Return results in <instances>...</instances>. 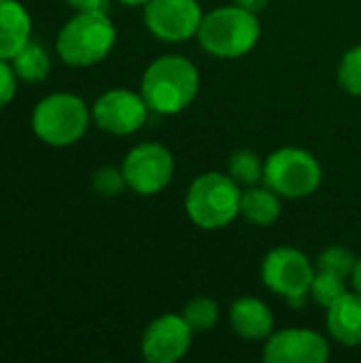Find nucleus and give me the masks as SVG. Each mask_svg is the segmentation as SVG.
Listing matches in <instances>:
<instances>
[{
	"instance_id": "obj_11",
	"label": "nucleus",
	"mask_w": 361,
	"mask_h": 363,
	"mask_svg": "<svg viewBox=\"0 0 361 363\" xmlns=\"http://www.w3.org/2000/svg\"><path fill=\"white\" fill-rule=\"evenodd\" d=\"M194 330L183 315L166 313L149 323L143 334L140 351L149 363H177L183 359L191 347Z\"/></svg>"
},
{
	"instance_id": "obj_24",
	"label": "nucleus",
	"mask_w": 361,
	"mask_h": 363,
	"mask_svg": "<svg viewBox=\"0 0 361 363\" xmlns=\"http://www.w3.org/2000/svg\"><path fill=\"white\" fill-rule=\"evenodd\" d=\"M17 81H19V77L13 70L11 60H0V108L11 104V100L15 98Z\"/></svg>"
},
{
	"instance_id": "obj_4",
	"label": "nucleus",
	"mask_w": 361,
	"mask_h": 363,
	"mask_svg": "<svg viewBox=\"0 0 361 363\" xmlns=\"http://www.w3.org/2000/svg\"><path fill=\"white\" fill-rule=\"evenodd\" d=\"M240 185L223 172L194 179L185 196L187 217L202 230H221L240 215Z\"/></svg>"
},
{
	"instance_id": "obj_7",
	"label": "nucleus",
	"mask_w": 361,
	"mask_h": 363,
	"mask_svg": "<svg viewBox=\"0 0 361 363\" xmlns=\"http://www.w3.org/2000/svg\"><path fill=\"white\" fill-rule=\"evenodd\" d=\"M315 279V268L309 257L294 247L272 249L262 262L264 285L291 304H302Z\"/></svg>"
},
{
	"instance_id": "obj_5",
	"label": "nucleus",
	"mask_w": 361,
	"mask_h": 363,
	"mask_svg": "<svg viewBox=\"0 0 361 363\" xmlns=\"http://www.w3.org/2000/svg\"><path fill=\"white\" fill-rule=\"evenodd\" d=\"M91 111L68 91L45 96L32 113V130L49 147H70L79 143L89 128Z\"/></svg>"
},
{
	"instance_id": "obj_20",
	"label": "nucleus",
	"mask_w": 361,
	"mask_h": 363,
	"mask_svg": "<svg viewBox=\"0 0 361 363\" xmlns=\"http://www.w3.org/2000/svg\"><path fill=\"white\" fill-rule=\"evenodd\" d=\"M345 294H347V285H345L343 277H338L334 272H326V270L315 272V279H313V285H311V296L319 306L330 308Z\"/></svg>"
},
{
	"instance_id": "obj_8",
	"label": "nucleus",
	"mask_w": 361,
	"mask_h": 363,
	"mask_svg": "<svg viewBox=\"0 0 361 363\" xmlns=\"http://www.w3.org/2000/svg\"><path fill=\"white\" fill-rule=\"evenodd\" d=\"M121 170L134 194L155 196L170 185L174 177V157L160 143H143L130 149Z\"/></svg>"
},
{
	"instance_id": "obj_13",
	"label": "nucleus",
	"mask_w": 361,
	"mask_h": 363,
	"mask_svg": "<svg viewBox=\"0 0 361 363\" xmlns=\"http://www.w3.org/2000/svg\"><path fill=\"white\" fill-rule=\"evenodd\" d=\"M230 325L245 340H264L274 332V315L262 300L247 296L232 304Z\"/></svg>"
},
{
	"instance_id": "obj_3",
	"label": "nucleus",
	"mask_w": 361,
	"mask_h": 363,
	"mask_svg": "<svg viewBox=\"0 0 361 363\" xmlns=\"http://www.w3.org/2000/svg\"><path fill=\"white\" fill-rule=\"evenodd\" d=\"M117 30L106 11H83L70 17L57 38L55 51L64 64L87 68L102 62L115 47Z\"/></svg>"
},
{
	"instance_id": "obj_27",
	"label": "nucleus",
	"mask_w": 361,
	"mask_h": 363,
	"mask_svg": "<svg viewBox=\"0 0 361 363\" xmlns=\"http://www.w3.org/2000/svg\"><path fill=\"white\" fill-rule=\"evenodd\" d=\"M351 281H353L355 291L361 294V257L357 259V264H355V270H353V274H351Z\"/></svg>"
},
{
	"instance_id": "obj_17",
	"label": "nucleus",
	"mask_w": 361,
	"mask_h": 363,
	"mask_svg": "<svg viewBox=\"0 0 361 363\" xmlns=\"http://www.w3.org/2000/svg\"><path fill=\"white\" fill-rule=\"evenodd\" d=\"M13 70L17 72L19 81L26 83H40L47 79L49 70H51V57L47 53V49L38 43H34L32 38L19 49V53L11 60Z\"/></svg>"
},
{
	"instance_id": "obj_10",
	"label": "nucleus",
	"mask_w": 361,
	"mask_h": 363,
	"mask_svg": "<svg viewBox=\"0 0 361 363\" xmlns=\"http://www.w3.org/2000/svg\"><path fill=\"white\" fill-rule=\"evenodd\" d=\"M202 17L198 0H149L145 4L147 28L164 43H183L196 36Z\"/></svg>"
},
{
	"instance_id": "obj_19",
	"label": "nucleus",
	"mask_w": 361,
	"mask_h": 363,
	"mask_svg": "<svg viewBox=\"0 0 361 363\" xmlns=\"http://www.w3.org/2000/svg\"><path fill=\"white\" fill-rule=\"evenodd\" d=\"M183 319L187 321V325L194 330V334L198 332H209L217 325L219 321V306L215 304V300L206 298V296H200V298H194L185 304L183 308Z\"/></svg>"
},
{
	"instance_id": "obj_2",
	"label": "nucleus",
	"mask_w": 361,
	"mask_h": 363,
	"mask_svg": "<svg viewBox=\"0 0 361 363\" xmlns=\"http://www.w3.org/2000/svg\"><path fill=\"white\" fill-rule=\"evenodd\" d=\"M196 36L206 53L223 60H234L247 55L257 45L262 36V26L257 13L232 4L206 13Z\"/></svg>"
},
{
	"instance_id": "obj_6",
	"label": "nucleus",
	"mask_w": 361,
	"mask_h": 363,
	"mask_svg": "<svg viewBox=\"0 0 361 363\" xmlns=\"http://www.w3.org/2000/svg\"><path fill=\"white\" fill-rule=\"evenodd\" d=\"M321 177V164L306 149L283 147L264 162V183L281 198H309L319 189Z\"/></svg>"
},
{
	"instance_id": "obj_26",
	"label": "nucleus",
	"mask_w": 361,
	"mask_h": 363,
	"mask_svg": "<svg viewBox=\"0 0 361 363\" xmlns=\"http://www.w3.org/2000/svg\"><path fill=\"white\" fill-rule=\"evenodd\" d=\"M268 2H270V0H234V4H238V6H243V9L251 11V13L264 11V9L268 6Z\"/></svg>"
},
{
	"instance_id": "obj_23",
	"label": "nucleus",
	"mask_w": 361,
	"mask_h": 363,
	"mask_svg": "<svg viewBox=\"0 0 361 363\" xmlns=\"http://www.w3.org/2000/svg\"><path fill=\"white\" fill-rule=\"evenodd\" d=\"M128 187L123 170L115 166H104L94 174V191L102 198H113L119 196Z\"/></svg>"
},
{
	"instance_id": "obj_21",
	"label": "nucleus",
	"mask_w": 361,
	"mask_h": 363,
	"mask_svg": "<svg viewBox=\"0 0 361 363\" xmlns=\"http://www.w3.org/2000/svg\"><path fill=\"white\" fill-rule=\"evenodd\" d=\"M355 264H357V257L345 247H330L317 257V270L334 272L343 279H351Z\"/></svg>"
},
{
	"instance_id": "obj_1",
	"label": "nucleus",
	"mask_w": 361,
	"mask_h": 363,
	"mask_svg": "<svg viewBox=\"0 0 361 363\" xmlns=\"http://www.w3.org/2000/svg\"><path fill=\"white\" fill-rule=\"evenodd\" d=\"M200 89V74L194 62L183 55H162L153 60L140 81L147 106L157 115L185 111Z\"/></svg>"
},
{
	"instance_id": "obj_18",
	"label": "nucleus",
	"mask_w": 361,
	"mask_h": 363,
	"mask_svg": "<svg viewBox=\"0 0 361 363\" xmlns=\"http://www.w3.org/2000/svg\"><path fill=\"white\" fill-rule=\"evenodd\" d=\"M228 170H230V177L238 185H245V187H253L260 181H264V162L257 153L249 149H240L232 153Z\"/></svg>"
},
{
	"instance_id": "obj_14",
	"label": "nucleus",
	"mask_w": 361,
	"mask_h": 363,
	"mask_svg": "<svg viewBox=\"0 0 361 363\" xmlns=\"http://www.w3.org/2000/svg\"><path fill=\"white\" fill-rule=\"evenodd\" d=\"M32 36V17L19 0H0V60H13Z\"/></svg>"
},
{
	"instance_id": "obj_15",
	"label": "nucleus",
	"mask_w": 361,
	"mask_h": 363,
	"mask_svg": "<svg viewBox=\"0 0 361 363\" xmlns=\"http://www.w3.org/2000/svg\"><path fill=\"white\" fill-rule=\"evenodd\" d=\"M328 332L343 347L361 345V294H345L328 308Z\"/></svg>"
},
{
	"instance_id": "obj_22",
	"label": "nucleus",
	"mask_w": 361,
	"mask_h": 363,
	"mask_svg": "<svg viewBox=\"0 0 361 363\" xmlns=\"http://www.w3.org/2000/svg\"><path fill=\"white\" fill-rule=\"evenodd\" d=\"M338 81L351 96H361V45L345 53L338 68Z\"/></svg>"
},
{
	"instance_id": "obj_16",
	"label": "nucleus",
	"mask_w": 361,
	"mask_h": 363,
	"mask_svg": "<svg viewBox=\"0 0 361 363\" xmlns=\"http://www.w3.org/2000/svg\"><path fill=\"white\" fill-rule=\"evenodd\" d=\"M240 215L260 228L272 225L281 215V196L266 187H249L240 196Z\"/></svg>"
},
{
	"instance_id": "obj_9",
	"label": "nucleus",
	"mask_w": 361,
	"mask_h": 363,
	"mask_svg": "<svg viewBox=\"0 0 361 363\" xmlns=\"http://www.w3.org/2000/svg\"><path fill=\"white\" fill-rule=\"evenodd\" d=\"M149 106L143 94L132 89H109L91 106V119L96 125L115 136H128L138 132L149 115Z\"/></svg>"
},
{
	"instance_id": "obj_25",
	"label": "nucleus",
	"mask_w": 361,
	"mask_h": 363,
	"mask_svg": "<svg viewBox=\"0 0 361 363\" xmlns=\"http://www.w3.org/2000/svg\"><path fill=\"white\" fill-rule=\"evenodd\" d=\"M77 13L83 11H106V0H66Z\"/></svg>"
},
{
	"instance_id": "obj_12",
	"label": "nucleus",
	"mask_w": 361,
	"mask_h": 363,
	"mask_svg": "<svg viewBox=\"0 0 361 363\" xmlns=\"http://www.w3.org/2000/svg\"><path fill=\"white\" fill-rule=\"evenodd\" d=\"M268 363H323L330 359V345L326 336L304 328H287L272 332L264 347Z\"/></svg>"
},
{
	"instance_id": "obj_28",
	"label": "nucleus",
	"mask_w": 361,
	"mask_h": 363,
	"mask_svg": "<svg viewBox=\"0 0 361 363\" xmlns=\"http://www.w3.org/2000/svg\"><path fill=\"white\" fill-rule=\"evenodd\" d=\"M121 4H128V6H145L149 0H119Z\"/></svg>"
}]
</instances>
